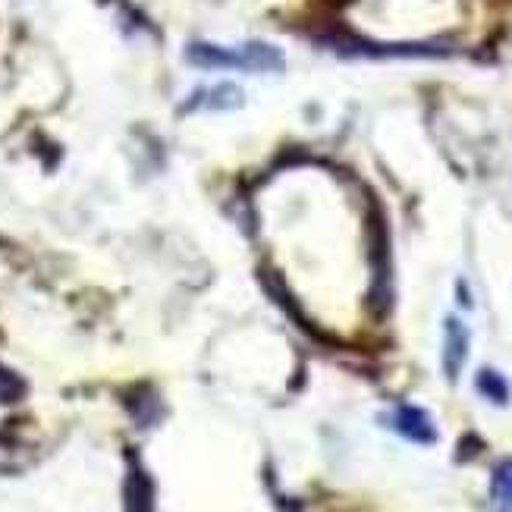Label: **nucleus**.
Here are the masks:
<instances>
[{
    "label": "nucleus",
    "mask_w": 512,
    "mask_h": 512,
    "mask_svg": "<svg viewBox=\"0 0 512 512\" xmlns=\"http://www.w3.org/2000/svg\"><path fill=\"white\" fill-rule=\"evenodd\" d=\"M186 60L198 70H246V73H280L286 57L267 41H249L242 48H217L208 41H192Z\"/></svg>",
    "instance_id": "1"
},
{
    "label": "nucleus",
    "mask_w": 512,
    "mask_h": 512,
    "mask_svg": "<svg viewBox=\"0 0 512 512\" xmlns=\"http://www.w3.org/2000/svg\"><path fill=\"white\" fill-rule=\"evenodd\" d=\"M469 343V327L459 318H447V324H443V371H447L450 381L462 374V365L469 359Z\"/></svg>",
    "instance_id": "2"
},
{
    "label": "nucleus",
    "mask_w": 512,
    "mask_h": 512,
    "mask_svg": "<svg viewBox=\"0 0 512 512\" xmlns=\"http://www.w3.org/2000/svg\"><path fill=\"white\" fill-rule=\"evenodd\" d=\"M393 428L412 443H434L437 440V428H434L431 415L418 406H399L393 412Z\"/></svg>",
    "instance_id": "3"
},
{
    "label": "nucleus",
    "mask_w": 512,
    "mask_h": 512,
    "mask_svg": "<svg viewBox=\"0 0 512 512\" xmlns=\"http://www.w3.org/2000/svg\"><path fill=\"white\" fill-rule=\"evenodd\" d=\"M242 101H246V95H242L239 88L230 85V82L220 85V88H205V92H198L195 101L189 98V104H205V107H217V110H233Z\"/></svg>",
    "instance_id": "4"
},
{
    "label": "nucleus",
    "mask_w": 512,
    "mask_h": 512,
    "mask_svg": "<svg viewBox=\"0 0 512 512\" xmlns=\"http://www.w3.org/2000/svg\"><path fill=\"white\" fill-rule=\"evenodd\" d=\"M475 387H478V393L484 399H491V403H497V406H506L509 403V384H506V377L500 371H494V368L478 371Z\"/></svg>",
    "instance_id": "5"
},
{
    "label": "nucleus",
    "mask_w": 512,
    "mask_h": 512,
    "mask_svg": "<svg viewBox=\"0 0 512 512\" xmlns=\"http://www.w3.org/2000/svg\"><path fill=\"white\" fill-rule=\"evenodd\" d=\"M491 491L500 503H509L512 506V459H503L497 469H494V478H491Z\"/></svg>",
    "instance_id": "6"
},
{
    "label": "nucleus",
    "mask_w": 512,
    "mask_h": 512,
    "mask_svg": "<svg viewBox=\"0 0 512 512\" xmlns=\"http://www.w3.org/2000/svg\"><path fill=\"white\" fill-rule=\"evenodd\" d=\"M129 512H151V484L139 491V475H132L129 481Z\"/></svg>",
    "instance_id": "7"
}]
</instances>
